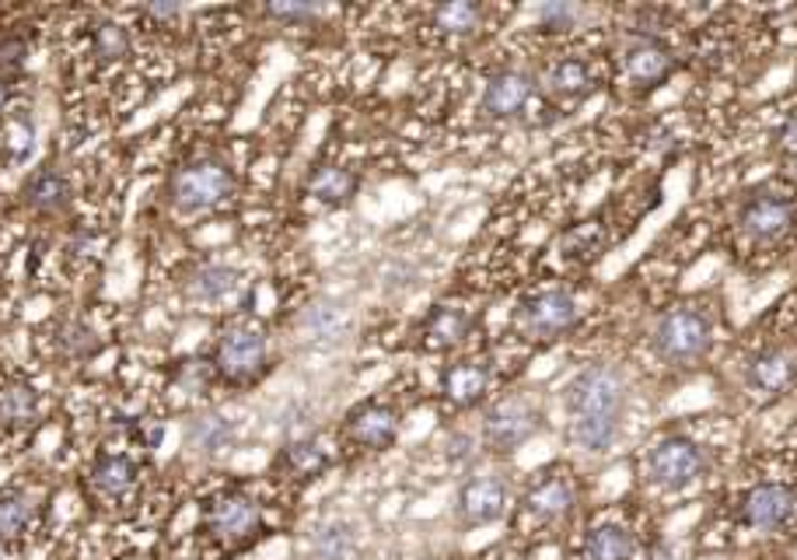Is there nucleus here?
<instances>
[{"instance_id":"nucleus-1","label":"nucleus","mask_w":797,"mask_h":560,"mask_svg":"<svg viewBox=\"0 0 797 560\" xmlns=\"http://www.w3.org/2000/svg\"><path fill=\"white\" fill-rule=\"evenodd\" d=\"M626 378L612 365H588L567 386L571 438L585 452H605L626 414Z\"/></svg>"},{"instance_id":"nucleus-2","label":"nucleus","mask_w":797,"mask_h":560,"mask_svg":"<svg viewBox=\"0 0 797 560\" xmlns=\"http://www.w3.org/2000/svg\"><path fill=\"white\" fill-rule=\"evenodd\" d=\"M710 343H713L710 319L700 308H689V305L669 308L654 329V354L675 368L696 365L700 357H707Z\"/></svg>"},{"instance_id":"nucleus-3","label":"nucleus","mask_w":797,"mask_h":560,"mask_svg":"<svg viewBox=\"0 0 797 560\" xmlns=\"http://www.w3.org/2000/svg\"><path fill=\"white\" fill-rule=\"evenodd\" d=\"M231 190H235V175L224 161L218 158H204L193 165H182V169L172 175V204L182 210H207L218 207L221 200H228Z\"/></svg>"},{"instance_id":"nucleus-4","label":"nucleus","mask_w":797,"mask_h":560,"mask_svg":"<svg viewBox=\"0 0 797 560\" xmlns=\"http://www.w3.org/2000/svg\"><path fill=\"white\" fill-rule=\"evenodd\" d=\"M259 525H262L259 504L238 490L218 494L213 501H207L204 529L213 543H221V547H228V550H238V547H245V543H253Z\"/></svg>"},{"instance_id":"nucleus-5","label":"nucleus","mask_w":797,"mask_h":560,"mask_svg":"<svg viewBox=\"0 0 797 560\" xmlns=\"http://www.w3.org/2000/svg\"><path fill=\"white\" fill-rule=\"evenodd\" d=\"M703 466V449L686 435H664L651 449V455H647L651 480L661 490H686L692 480H700Z\"/></svg>"},{"instance_id":"nucleus-6","label":"nucleus","mask_w":797,"mask_h":560,"mask_svg":"<svg viewBox=\"0 0 797 560\" xmlns=\"http://www.w3.org/2000/svg\"><path fill=\"white\" fill-rule=\"evenodd\" d=\"M539 410L531 400L525 397H504V400H496L490 410H487V421H483V438L490 449L496 452H511V449H518V445H525L531 435L539 431Z\"/></svg>"},{"instance_id":"nucleus-7","label":"nucleus","mask_w":797,"mask_h":560,"mask_svg":"<svg viewBox=\"0 0 797 560\" xmlns=\"http://www.w3.org/2000/svg\"><path fill=\"white\" fill-rule=\"evenodd\" d=\"M518 326L536 340H556L577 326V302L567 291H539L522 302Z\"/></svg>"},{"instance_id":"nucleus-8","label":"nucleus","mask_w":797,"mask_h":560,"mask_svg":"<svg viewBox=\"0 0 797 560\" xmlns=\"http://www.w3.org/2000/svg\"><path fill=\"white\" fill-rule=\"evenodd\" d=\"M213 368L228 382H253L266 368V337L259 329H228L213 351Z\"/></svg>"},{"instance_id":"nucleus-9","label":"nucleus","mask_w":797,"mask_h":560,"mask_svg":"<svg viewBox=\"0 0 797 560\" xmlns=\"http://www.w3.org/2000/svg\"><path fill=\"white\" fill-rule=\"evenodd\" d=\"M797 224V207L787 196L776 193H759L741 207V228L759 242H780L794 232Z\"/></svg>"},{"instance_id":"nucleus-10","label":"nucleus","mask_w":797,"mask_h":560,"mask_svg":"<svg viewBox=\"0 0 797 560\" xmlns=\"http://www.w3.org/2000/svg\"><path fill=\"white\" fill-rule=\"evenodd\" d=\"M794 512H797V494L784 484H759L745 494V501H741L745 525H752V529H762V533L784 529L794 519Z\"/></svg>"},{"instance_id":"nucleus-11","label":"nucleus","mask_w":797,"mask_h":560,"mask_svg":"<svg viewBox=\"0 0 797 560\" xmlns=\"http://www.w3.org/2000/svg\"><path fill=\"white\" fill-rule=\"evenodd\" d=\"M507 508V484L501 476H473L458 490V515L465 525H490Z\"/></svg>"},{"instance_id":"nucleus-12","label":"nucleus","mask_w":797,"mask_h":560,"mask_svg":"<svg viewBox=\"0 0 797 560\" xmlns=\"http://www.w3.org/2000/svg\"><path fill=\"white\" fill-rule=\"evenodd\" d=\"M346 435L354 438V445H360V449H389V445L395 441L398 435V414L389 406V403H360L351 417H346Z\"/></svg>"},{"instance_id":"nucleus-13","label":"nucleus","mask_w":797,"mask_h":560,"mask_svg":"<svg viewBox=\"0 0 797 560\" xmlns=\"http://www.w3.org/2000/svg\"><path fill=\"white\" fill-rule=\"evenodd\" d=\"M623 71L629 77V85L658 88L675 74V57H672V49H664L654 39H637L623 53Z\"/></svg>"},{"instance_id":"nucleus-14","label":"nucleus","mask_w":797,"mask_h":560,"mask_svg":"<svg viewBox=\"0 0 797 560\" xmlns=\"http://www.w3.org/2000/svg\"><path fill=\"white\" fill-rule=\"evenodd\" d=\"M536 95V81L525 71H501L490 77V85L483 92V112L493 120H511L531 102Z\"/></svg>"},{"instance_id":"nucleus-15","label":"nucleus","mask_w":797,"mask_h":560,"mask_svg":"<svg viewBox=\"0 0 797 560\" xmlns=\"http://www.w3.org/2000/svg\"><path fill=\"white\" fill-rule=\"evenodd\" d=\"M745 378H749V386L756 392H767V397H773V392H784V389H790L797 382V354H790L784 348L759 351L749 361V372H745Z\"/></svg>"},{"instance_id":"nucleus-16","label":"nucleus","mask_w":797,"mask_h":560,"mask_svg":"<svg viewBox=\"0 0 797 560\" xmlns=\"http://www.w3.org/2000/svg\"><path fill=\"white\" fill-rule=\"evenodd\" d=\"M490 389V368L483 361H455L441 375V392L452 406H476Z\"/></svg>"},{"instance_id":"nucleus-17","label":"nucleus","mask_w":797,"mask_h":560,"mask_svg":"<svg viewBox=\"0 0 797 560\" xmlns=\"http://www.w3.org/2000/svg\"><path fill=\"white\" fill-rule=\"evenodd\" d=\"M525 508L542 522H556L574 508V484L563 473H545L525 494Z\"/></svg>"},{"instance_id":"nucleus-18","label":"nucleus","mask_w":797,"mask_h":560,"mask_svg":"<svg viewBox=\"0 0 797 560\" xmlns=\"http://www.w3.org/2000/svg\"><path fill=\"white\" fill-rule=\"evenodd\" d=\"M469 329H473V319H469V312H462V308H452V305H441L434 308L427 316L424 322V337L430 348H458V343L469 337Z\"/></svg>"},{"instance_id":"nucleus-19","label":"nucleus","mask_w":797,"mask_h":560,"mask_svg":"<svg viewBox=\"0 0 797 560\" xmlns=\"http://www.w3.org/2000/svg\"><path fill=\"white\" fill-rule=\"evenodd\" d=\"M591 85H594L591 68L577 57L556 60L550 68V74H545V88H550L556 98H563V102H577V98H585L591 92Z\"/></svg>"},{"instance_id":"nucleus-20","label":"nucleus","mask_w":797,"mask_h":560,"mask_svg":"<svg viewBox=\"0 0 797 560\" xmlns=\"http://www.w3.org/2000/svg\"><path fill=\"white\" fill-rule=\"evenodd\" d=\"M585 557L588 560H634L637 539L629 536L623 525H594L585 539Z\"/></svg>"},{"instance_id":"nucleus-21","label":"nucleus","mask_w":797,"mask_h":560,"mask_svg":"<svg viewBox=\"0 0 797 560\" xmlns=\"http://www.w3.org/2000/svg\"><path fill=\"white\" fill-rule=\"evenodd\" d=\"M308 193L322 204H346L357 193V175L340 165H322L308 179Z\"/></svg>"},{"instance_id":"nucleus-22","label":"nucleus","mask_w":797,"mask_h":560,"mask_svg":"<svg viewBox=\"0 0 797 560\" xmlns=\"http://www.w3.org/2000/svg\"><path fill=\"white\" fill-rule=\"evenodd\" d=\"M137 476H140L137 466L126 455H102L91 470V484L102 494H109V498H123L126 490L137 487Z\"/></svg>"},{"instance_id":"nucleus-23","label":"nucleus","mask_w":797,"mask_h":560,"mask_svg":"<svg viewBox=\"0 0 797 560\" xmlns=\"http://www.w3.org/2000/svg\"><path fill=\"white\" fill-rule=\"evenodd\" d=\"M25 200L28 207H36L42 214H53L66 204V179L57 169H42L28 179L25 186Z\"/></svg>"},{"instance_id":"nucleus-24","label":"nucleus","mask_w":797,"mask_h":560,"mask_svg":"<svg viewBox=\"0 0 797 560\" xmlns=\"http://www.w3.org/2000/svg\"><path fill=\"white\" fill-rule=\"evenodd\" d=\"M238 284V273L235 270H228V267H213V263H207V267H199L189 280V291H193V299L199 302H221L224 294H231Z\"/></svg>"},{"instance_id":"nucleus-25","label":"nucleus","mask_w":797,"mask_h":560,"mask_svg":"<svg viewBox=\"0 0 797 560\" xmlns=\"http://www.w3.org/2000/svg\"><path fill=\"white\" fill-rule=\"evenodd\" d=\"M483 22V8L473 4V0H452V4H441L434 11V25L447 36H469Z\"/></svg>"},{"instance_id":"nucleus-26","label":"nucleus","mask_w":797,"mask_h":560,"mask_svg":"<svg viewBox=\"0 0 797 560\" xmlns=\"http://www.w3.org/2000/svg\"><path fill=\"white\" fill-rule=\"evenodd\" d=\"M280 463H284L294 476H319L329 466V455L322 445H315V441H291L284 455H280Z\"/></svg>"},{"instance_id":"nucleus-27","label":"nucleus","mask_w":797,"mask_h":560,"mask_svg":"<svg viewBox=\"0 0 797 560\" xmlns=\"http://www.w3.org/2000/svg\"><path fill=\"white\" fill-rule=\"evenodd\" d=\"M189 441L199 452H221L231 441V424L221 417H199L189 424Z\"/></svg>"},{"instance_id":"nucleus-28","label":"nucleus","mask_w":797,"mask_h":560,"mask_svg":"<svg viewBox=\"0 0 797 560\" xmlns=\"http://www.w3.org/2000/svg\"><path fill=\"white\" fill-rule=\"evenodd\" d=\"M36 410H39L36 392L25 389V386H14V389H4V392H0V421H8V424H25V421L36 417Z\"/></svg>"},{"instance_id":"nucleus-29","label":"nucleus","mask_w":797,"mask_h":560,"mask_svg":"<svg viewBox=\"0 0 797 560\" xmlns=\"http://www.w3.org/2000/svg\"><path fill=\"white\" fill-rule=\"evenodd\" d=\"M91 46H95V57L102 60V63H115V60H123L130 53V36H126L123 25L106 22V25L95 28Z\"/></svg>"},{"instance_id":"nucleus-30","label":"nucleus","mask_w":797,"mask_h":560,"mask_svg":"<svg viewBox=\"0 0 797 560\" xmlns=\"http://www.w3.org/2000/svg\"><path fill=\"white\" fill-rule=\"evenodd\" d=\"M32 519V508L22 494H0V539L22 536Z\"/></svg>"},{"instance_id":"nucleus-31","label":"nucleus","mask_w":797,"mask_h":560,"mask_svg":"<svg viewBox=\"0 0 797 560\" xmlns=\"http://www.w3.org/2000/svg\"><path fill=\"white\" fill-rule=\"evenodd\" d=\"M315 550H319L322 560H340L351 553V529L346 525H322L319 536H315Z\"/></svg>"},{"instance_id":"nucleus-32","label":"nucleus","mask_w":797,"mask_h":560,"mask_svg":"<svg viewBox=\"0 0 797 560\" xmlns=\"http://www.w3.org/2000/svg\"><path fill=\"white\" fill-rule=\"evenodd\" d=\"M60 343H63V351L71 354V357H91V354H98V340H95L91 329H85V326H66Z\"/></svg>"},{"instance_id":"nucleus-33","label":"nucleus","mask_w":797,"mask_h":560,"mask_svg":"<svg viewBox=\"0 0 797 560\" xmlns=\"http://www.w3.org/2000/svg\"><path fill=\"white\" fill-rule=\"evenodd\" d=\"M577 19H580V11L571 8V4H545V8L539 11L542 28H550V32H567Z\"/></svg>"},{"instance_id":"nucleus-34","label":"nucleus","mask_w":797,"mask_h":560,"mask_svg":"<svg viewBox=\"0 0 797 560\" xmlns=\"http://www.w3.org/2000/svg\"><path fill=\"white\" fill-rule=\"evenodd\" d=\"M22 60H25V42L22 39H14V36L0 39V77L11 81V74L22 68Z\"/></svg>"},{"instance_id":"nucleus-35","label":"nucleus","mask_w":797,"mask_h":560,"mask_svg":"<svg viewBox=\"0 0 797 560\" xmlns=\"http://www.w3.org/2000/svg\"><path fill=\"white\" fill-rule=\"evenodd\" d=\"M266 14H273L277 22H311L319 8H308V4H270Z\"/></svg>"},{"instance_id":"nucleus-36","label":"nucleus","mask_w":797,"mask_h":560,"mask_svg":"<svg viewBox=\"0 0 797 560\" xmlns=\"http://www.w3.org/2000/svg\"><path fill=\"white\" fill-rule=\"evenodd\" d=\"M780 144H784L787 151H797V123H787L784 130H780Z\"/></svg>"},{"instance_id":"nucleus-37","label":"nucleus","mask_w":797,"mask_h":560,"mask_svg":"<svg viewBox=\"0 0 797 560\" xmlns=\"http://www.w3.org/2000/svg\"><path fill=\"white\" fill-rule=\"evenodd\" d=\"M8 98H11V81H8V77H0V112H4Z\"/></svg>"},{"instance_id":"nucleus-38","label":"nucleus","mask_w":797,"mask_h":560,"mask_svg":"<svg viewBox=\"0 0 797 560\" xmlns=\"http://www.w3.org/2000/svg\"><path fill=\"white\" fill-rule=\"evenodd\" d=\"M658 560H664V557H658Z\"/></svg>"}]
</instances>
